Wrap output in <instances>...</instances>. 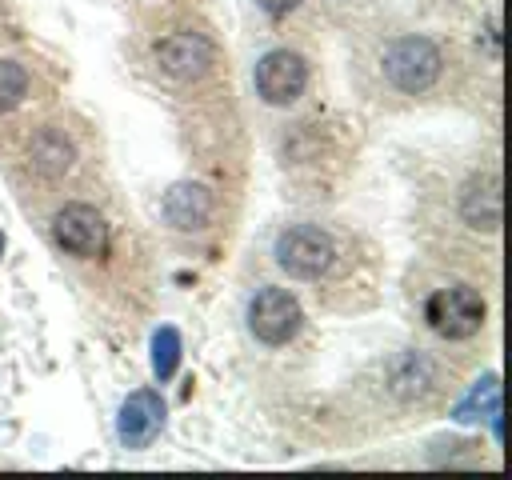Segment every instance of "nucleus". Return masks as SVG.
Instances as JSON below:
<instances>
[{"label": "nucleus", "mask_w": 512, "mask_h": 480, "mask_svg": "<svg viewBox=\"0 0 512 480\" xmlns=\"http://www.w3.org/2000/svg\"><path fill=\"white\" fill-rule=\"evenodd\" d=\"M440 68H444V56L428 36H400L384 48V76L392 88L408 96L428 92L440 80Z\"/></svg>", "instance_id": "obj_1"}, {"label": "nucleus", "mask_w": 512, "mask_h": 480, "mask_svg": "<svg viewBox=\"0 0 512 480\" xmlns=\"http://www.w3.org/2000/svg\"><path fill=\"white\" fill-rule=\"evenodd\" d=\"M272 256H276V264H280L288 276H296V280H316V276H324V272L332 268L336 244H332V236H328L324 228H316V224H292V228H284V232L276 236Z\"/></svg>", "instance_id": "obj_2"}, {"label": "nucleus", "mask_w": 512, "mask_h": 480, "mask_svg": "<svg viewBox=\"0 0 512 480\" xmlns=\"http://www.w3.org/2000/svg\"><path fill=\"white\" fill-rule=\"evenodd\" d=\"M424 320L436 336L444 340H468L480 332L484 324V296L468 284H452V288H440L428 296L424 304Z\"/></svg>", "instance_id": "obj_3"}, {"label": "nucleus", "mask_w": 512, "mask_h": 480, "mask_svg": "<svg viewBox=\"0 0 512 480\" xmlns=\"http://www.w3.org/2000/svg\"><path fill=\"white\" fill-rule=\"evenodd\" d=\"M300 324H304V312H300V300L288 288H272L268 284L248 300V328L268 348L288 344L300 332Z\"/></svg>", "instance_id": "obj_4"}, {"label": "nucleus", "mask_w": 512, "mask_h": 480, "mask_svg": "<svg viewBox=\"0 0 512 480\" xmlns=\"http://www.w3.org/2000/svg\"><path fill=\"white\" fill-rule=\"evenodd\" d=\"M252 80H256V92H260L264 104L284 108V104H292V100L304 96V88H308V64L292 48H272V52H264L256 60Z\"/></svg>", "instance_id": "obj_5"}, {"label": "nucleus", "mask_w": 512, "mask_h": 480, "mask_svg": "<svg viewBox=\"0 0 512 480\" xmlns=\"http://www.w3.org/2000/svg\"><path fill=\"white\" fill-rule=\"evenodd\" d=\"M156 64L172 80H200L216 64V44L196 28H180L156 40Z\"/></svg>", "instance_id": "obj_6"}, {"label": "nucleus", "mask_w": 512, "mask_h": 480, "mask_svg": "<svg viewBox=\"0 0 512 480\" xmlns=\"http://www.w3.org/2000/svg\"><path fill=\"white\" fill-rule=\"evenodd\" d=\"M52 236L68 256L96 260L108 252V224L92 204H64L52 216Z\"/></svg>", "instance_id": "obj_7"}, {"label": "nucleus", "mask_w": 512, "mask_h": 480, "mask_svg": "<svg viewBox=\"0 0 512 480\" xmlns=\"http://www.w3.org/2000/svg\"><path fill=\"white\" fill-rule=\"evenodd\" d=\"M164 428V400L156 388H136L124 404H120V416H116V436L124 448H148Z\"/></svg>", "instance_id": "obj_8"}, {"label": "nucleus", "mask_w": 512, "mask_h": 480, "mask_svg": "<svg viewBox=\"0 0 512 480\" xmlns=\"http://www.w3.org/2000/svg\"><path fill=\"white\" fill-rule=\"evenodd\" d=\"M212 208H216L212 192H208L204 184H196V180L172 184V188L164 192V200H160V212H164V220H168L176 232H200V228H208Z\"/></svg>", "instance_id": "obj_9"}, {"label": "nucleus", "mask_w": 512, "mask_h": 480, "mask_svg": "<svg viewBox=\"0 0 512 480\" xmlns=\"http://www.w3.org/2000/svg\"><path fill=\"white\" fill-rule=\"evenodd\" d=\"M460 216L476 232H496L500 228V220H504V196H500V176L496 172L472 176L464 184V192H460Z\"/></svg>", "instance_id": "obj_10"}, {"label": "nucleus", "mask_w": 512, "mask_h": 480, "mask_svg": "<svg viewBox=\"0 0 512 480\" xmlns=\"http://www.w3.org/2000/svg\"><path fill=\"white\" fill-rule=\"evenodd\" d=\"M452 420H460V424H472V420H492L496 436H504V424H500V376H496V372L480 376V380L468 388V396H464V400L452 408Z\"/></svg>", "instance_id": "obj_11"}, {"label": "nucleus", "mask_w": 512, "mask_h": 480, "mask_svg": "<svg viewBox=\"0 0 512 480\" xmlns=\"http://www.w3.org/2000/svg\"><path fill=\"white\" fill-rule=\"evenodd\" d=\"M32 168L40 176H64L72 168V144L64 140V132L56 128H44L36 140H32Z\"/></svg>", "instance_id": "obj_12"}, {"label": "nucleus", "mask_w": 512, "mask_h": 480, "mask_svg": "<svg viewBox=\"0 0 512 480\" xmlns=\"http://www.w3.org/2000/svg\"><path fill=\"white\" fill-rule=\"evenodd\" d=\"M180 368V332L172 324L152 332V372L156 380H172Z\"/></svg>", "instance_id": "obj_13"}, {"label": "nucleus", "mask_w": 512, "mask_h": 480, "mask_svg": "<svg viewBox=\"0 0 512 480\" xmlns=\"http://www.w3.org/2000/svg\"><path fill=\"white\" fill-rule=\"evenodd\" d=\"M28 96V72L16 60H0V112H12Z\"/></svg>", "instance_id": "obj_14"}, {"label": "nucleus", "mask_w": 512, "mask_h": 480, "mask_svg": "<svg viewBox=\"0 0 512 480\" xmlns=\"http://www.w3.org/2000/svg\"><path fill=\"white\" fill-rule=\"evenodd\" d=\"M256 4H260V12H268V16H276V20H280V16H288L300 0H256Z\"/></svg>", "instance_id": "obj_15"}, {"label": "nucleus", "mask_w": 512, "mask_h": 480, "mask_svg": "<svg viewBox=\"0 0 512 480\" xmlns=\"http://www.w3.org/2000/svg\"><path fill=\"white\" fill-rule=\"evenodd\" d=\"M0 252H4V232H0Z\"/></svg>", "instance_id": "obj_16"}]
</instances>
